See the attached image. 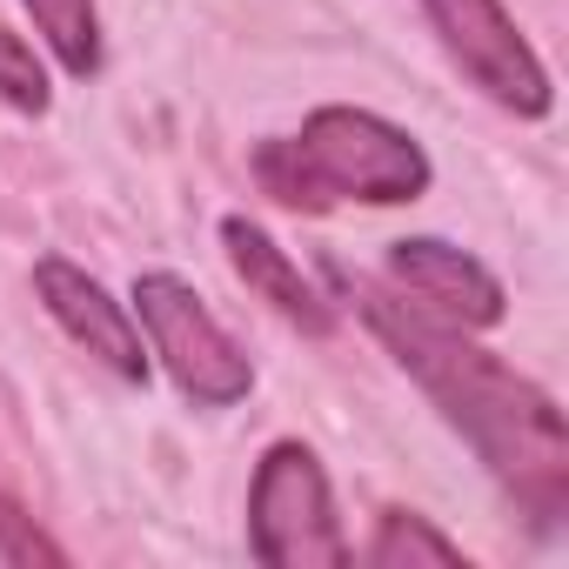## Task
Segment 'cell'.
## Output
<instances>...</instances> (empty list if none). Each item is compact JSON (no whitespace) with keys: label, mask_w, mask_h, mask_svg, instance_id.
Masks as SVG:
<instances>
[{"label":"cell","mask_w":569,"mask_h":569,"mask_svg":"<svg viewBox=\"0 0 569 569\" xmlns=\"http://www.w3.org/2000/svg\"><path fill=\"white\" fill-rule=\"evenodd\" d=\"M329 274L349 296V309L369 322V336L396 356V369L416 376V389L442 409V422L536 516V529H556L569 516V429H562L556 396L516 376L482 342H469V329H449L409 309L389 281L349 274V268H329Z\"/></svg>","instance_id":"6da1fadb"},{"label":"cell","mask_w":569,"mask_h":569,"mask_svg":"<svg viewBox=\"0 0 569 569\" xmlns=\"http://www.w3.org/2000/svg\"><path fill=\"white\" fill-rule=\"evenodd\" d=\"M254 181L296 214H322L336 201H369V208H402L422 201L436 168L422 141L369 108H316L302 134H274L254 148Z\"/></svg>","instance_id":"7a4b0ae2"},{"label":"cell","mask_w":569,"mask_h":569,"mask_svg":"<svg viewBox=\"0 0 569 569\" xmlns=\"http://www.w3.org/2000/svg\"><path fill=\"white\" fill-rule=\"evenodd\" d=\"M248 549L268 569H342L356 549L336 522L329 476L309 442H274L248 482Z\"/></svg>","instance_id":"3957f363"},{"label":"cell","mask_w":569,"mask_h":569,"mask_svg":"<svg viewBox=\"0 0 569 569\" xmlns=\"http://www.w3.org/2000/svg\"><path fill=\"white\" fill-rule=\"evenodd\" d=\"M134 322L148 329V356H161V369L174 376V389L194 409H228L254 389V362L241 356V342L208 316V302L181 274H168V268L134 274Z\"/></svg>","instance_id":"277c9868"},{"label":"cell","mask_w":569,"mask_h":569,"mask_svg":"<svg viewBox=\"0 0 569 569\" xmlns=\"http://www.w3.org/2000/svg\"><path fill=\"white\" fill-rule=\"evenodd\" d=\"M422 14L436 28V41L449 48V61L516 121H542L556 108V88H549V68L542 54L522 41L516 14L502 0H422Z\"/></svg>","instance_id":"5b68a950"},{"label":"cell","mask_w":569,"mask_h":569,"mask_svg":"<svg viewBox=\"0 0 569 569\" xmlns=\"http://www.w3.org/2000/svg\"><path fill=\"white\" fill-rule=\"evenodd\" d=\"M389 289L409 309H422L429 322H449V329H469V336L496 329L502 309H509L502 281L476 254H462L456 241H436V234H409V241L389 248Z\"/></svg>","instance_id":"8992f818"},{"label":"cell","mask_w":569,"mask_h":569,"mask_svg":"<svg viewBox=\"0 0 569 569\" xmlns=\"http://www.w3.org/2000/svg\"><path fill=\"white\" fill-rule=\"evenodd\" d=\"M34 296H41V309L61 322V336H68L74 349H88L108 376L148 382V349H141L134 316L101 289L88 268H74L68 254H41V261H34Z\"/></svg>","instance_id":"52a82bcc"},{"label":"cell","mask_w":569,"mask_h":569,"mask_svg":"<svg viewBox=\"0 0 569 569\" xmlns=\"http://www.w3.org/2000/svg\"><path fill=\"white\" fill-rule=\"evenodd\" d=\"M221 248H228V268L248 281V296L268 302L281 322H296L302 336H329L336 329V309L322 302V289L289 261V248H281L268 228H254L248 214H228L221 221Z\"/></svg>","instance_id":"ba28073f"},{"label":"cell","mask_w":569,"mask_h":569,"mask_svg":"<svg viewBox=\"0 0 569 569\" xmlns=\"http://www.w3.org/2000/svg\"><path fill=\"white\" fill-rule=\"evenodd\" d=\"M376 569H416V562H429V569H456L462 562V549L429 522V516H416V509H382L376 516V536H369V549H362Z\"/></svg>","instance_id":"9c48e42d"},{"label":"cell","mask_w":569,"mask_h":569,"mask_svg":"<svg viewBox=\"0 0 569 569\" xmlns=\"http://www.w3.org/2000/svg\"><path fill=\"white\" fill-rule=\"evenodd\" d=\"M28 14H34L41 41L54 48V61L74 81L101 74V14H94V0H28Z\"/></svg>","instance_id":"30bf717a"},{"label":"cell","mask_w":569,"mask_h":569,"mask_svg":"<svg viewBox=\"0 0 569 569\" xmlns=\"http://www.w3.org/2000/svg\"><path fill=\"white\" fill-rule=\"evenodd\" d=\"M0 101H8L14 114H48V101H54L41 54H34L8 21H0Z\"/></svg>","instance_id":"8fae6325"},{"label":"cell","mask_w":569,"mask_h":569,"mask_svg":"<svg viewBox=\"0 0 569 569\" xmlns=\"http://www.w3.org/2000/svg\"><path fill=\"white\" fill-rule=\"evenodd\" d=\"M0 562H8V569H34V562H48V569H61L68 562V549L8 496V489H0Z\"/></svg>","instance_id":"7c38bea8"}]
</instances>
